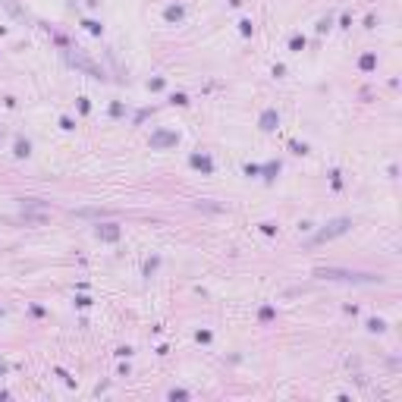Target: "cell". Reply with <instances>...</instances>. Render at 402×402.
Returning <instances> with one entry per match:
<instances>
[{"instance_id":"1","label":"cell","mask_w":402,"mask_h":402,"mask_svg":"<svg viewBox=\"0 0 402 402\" xmlns=\"http://www.w3.org/2000/svg\"><path fill=\"white\" fill-rule=\"evenodd\" d=\"M321 280H342V283H374L377 277H368V274H352V270H333V267H321L314 270Z\"/></svg>"},{"instance_id":"2","label":"cell","mask_w":402,"mask_h":402,"mask_svg":"<svg viewBox=\"0 0 402 402\" xmlns=\"http://www.w3.org/2000/svg\"><path fill=\"white\" fill-rule=\"evenodd\" d=\"M349 227H352V220H349V217H339V220H333V223H327V227L314 236V242H327V239H333V236H342Z\"/></svg>"},{"instance_id":"3","label":"cell","mask_w":402,"mask_h":402,"mask_svg":"<svg viewBox=\"0 0 402 402\" xmlns=\"http://www.w3.org/2000/svg\"><path fill=\"white\" fill-rule=\"evenodd\" d=\"M69 60H73V66H79V69H85L88 76H94V79H101L104 73H101V66H94L88 57H82V54H69Z\"/></svg>"},{"instance_id":"4","label":"cell","mask_w":402,"mask_h":402,"mask_svg":"<svg viewBox=\"0 0 402 402\" xmlns=\"http://www.w3.org/2000/svg\"><path fill=\"white\" fill-rule=\"evenodd\" d=\"M98 239L116 242V239H120V227H113V223H104V227H98Z\"/></svg>"},{"instance_id":"5","label":"cell","mask_w":402,"mask_h":402,"mask_svg":"<svg viewBox=\"0 0 402 402\" xmlns=\"http://www.w3.org/2000/svg\"><path fill=\"white\" fill-rule=\"evenodd\" d=\"M173 141H176V135H157L154 145H173Z\"/></svg>"},{"instance_id":"6","label":"cell","mask_w":402,"mask_h":402,"mask_svg":"<svg viewBox=\"0 0 402 402\" xmlns=\"http://www.w3.org/2000/svg\"><path fill=\"white\" fill-rule=\"evenodd\" d=\"M0 314H4V311H0Z\"/></svg>"}]
</instances>
